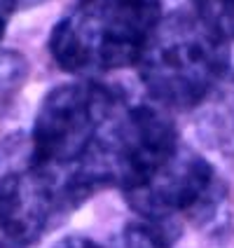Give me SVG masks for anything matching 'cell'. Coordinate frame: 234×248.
Masks as SVG:
<instances>
[{
	"instance_id": "5b68a950",
	"label": "cell",
	"mask_w": 234,
	"mask_h": 248,
	"mask_svg": "<svg viewBox=\"0 0 234 248\" xmlns=\"http://www.w3.org/2000/svg\"><path fill=\"white\" fill-rule=\"evenodd\" d=\"M68 213L61 190L28 164L26 145L16 155L14 143L0 150V248H31L49 234Z\"/></svg>"
},
{
	"instance_id": "8992f818",
	"label": "cell",
	"mask_w": 234,
	"mask_h": 248,
	"mask_svg": "<svg viewBox=\"0 0 234 248\" xmlns=\"http://www.w3.org/2000/svg\"><path fill=\"white\" fill-rule=\"evenodd\" d=\"M171 244L157 230L145 222H129L120 234L112 239L110 248H169Z\"/></svg>"
},
{
	"instance_id": "6da1fadb",
	"label": "cell",
	"mask_w": 234,
	"mask_h": 248,
	"mask_svg": "<svg viewBox=\"0 0 234 248\" xmlns=\"http://www.w3.org/2000/svg\"><path fill=\"white\" fill-rule=\"evenodd\" d=\"M126 106L122 92L96 80L59 84L42 98L26 143V159L54 183L73 211L92 192L87 164L106 126Z\"/></svg>"
},
{
	"instance_id": "ba28073f",
	"label": "cell",
	"mask_w": 234,
	"mask_h": 248,
	"mask_svg": "<svg viewBox=\"0 0 234 248\" xmlns=\"http://www.w3.org/2000/svg\"><path fill=\"white\" fill-rule=\"evenodd\" d=\"M26 80V61L19 54H0V110L14 98Z\"/></svg>"
},
{
	"instance_id": "9c48e42d",
	"label": "cell",
	"mask_w": 234,
	"mask_h": 248,
	"mask_svg": "<svg viewBox=\"0 0 234 248\" xmlns=\"http://www.w3.org/2000/svg\"><path fill=\"white\" fill-rule=\"evenodd\" d=\"M52 248H103V246H98L96 241H92L87 236H66Z\"/></svg>"
},
{
	"instance_id": "277c9868",
	"label": "cell",
	"mask_w": 234,
	"mask_h": 248,
	"mask_svg": "<svg viewBox=\"0 0 234 248\" xmlns=\"http://www.w3.org/2000/svg\"><path fill=\"white\" fill-rule=\"evenodd\" d=\"M225 194L227 185L211 162L183 143L148 185L124 194V199L138 220L173 244L185 225H204L211 220L225 202Z\"/></svg>"
},
{
	"instance_id": "3957f363",
	"label": "cell",
	"mask_w": 234,
	"mask_h": 248,
	"mask_svg": "<svg viewBox=\"0 0 234 248\" xmlns=\"http://www.w3.org/2000/svg\"><path fill=\"white\" fill-rule=\"evenodd\" d=\"M159 21V0H78L52 31L49 54L75 75L138 66Z\"/></svg>"
},
{
	"instance_id": "7a4b0ae2",
	"label": "cell",
	"mask_w": 234,
	"mask_h": 248,
	"mask_svg": "<svg viewBox=\"0 0 234 248\" xmlns=\"http://www.w3.org/2000/svg\"><path fill=\"white\" fill-rule=\"evenodd\" d=\"M230 73V40L194 10L159 21L138 61V78L159 106L194 110Z\"/></svg>"
},
{
	"instance_id": "52a82bcc",
	"label": "cell",
	"mask_w": 234,
	"mask_h": 248,
	"mask_svg": "<svg viewBox=\"0 0 234 248\" xmlns=\"http://www.w3.org/2000/svg\"><path fill=\"white\" fill-rule=\"evenodd\" d=\"M192 10L211 21L227 40L234 38V0H192Z\"/></svg>"
},
{
	"instance_id": "30bf717a",
	"label": "cell",
	"mask_w": 234,
	"mask_h": 248,
	"mask_svg": "<svg viewBox=\"0 0 234 248\" xmlns=\"http://www.w3.org/2000/svg\"><path fill=\"white\" fill-rule=\"evenodd\" d=\"M14 5H16V0H0V40H2V35H5V28L10 24V16L14 12Z\"/></svg>"
}]
</instances>
